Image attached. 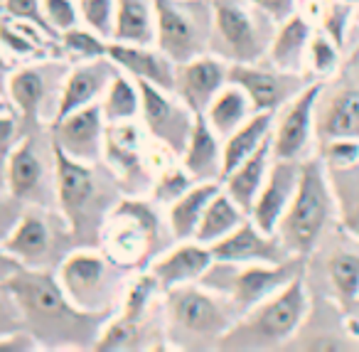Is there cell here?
Listing matches in <instances>:
<instances>
[{
    "instance_id": "6da1fadb",
    "label": "cell",
    "mask_w": 359,
    "mask_h": 352,
    "mask_svg": "<svg viewBox=\"0 0 359 352\" xmlns=\"http://www.w3.org/2000/svg\"><path fill=\"white\" fill-rule=\"evenodd\" d=\"M8 286L20 303L25 330L40 350L84 352L94 350L101 330L114 313H89L72 303L55 271L20 268L8 278Z\"/></svg>"
},
{
    "instance_id": "7a4b0ae2",
    "label": "cell",
    "mask_w": 359,
    "mask_h": 352,
    "mask_svg": "<svg viewBox=\"0 0 359 352\" xmlns=\"http://www.w3.org/2000/svg\"><path fill=\"white\" fill-rule=\"evenodd\" d=\"M123 195L104 160L81 163L57 148V209L69 224L76 249L99 247L106 219Z\"/></svg>"
},
{
    "instance_id": "3957f363",
    "label": "cell",
    "mask_w": 359,
    "mask_h": 352,
    "mask_svg": "<svg viewBox=\"0 0 359 352\" xmlns=\"http://www.w3.org/2000/svg\"><path fill=\"white\" fill-rule=\"evenodd\" d=\"M310 308H313V291L303 271L273 296L241 313L219 342L217 352L285 350L303 327Z\"/></svg>"
},
{
    "instance_id": "277c9868",
    "label": "cell",
    "mask_w": 359,
    "mask_h": 352,
    "mask_svg": "<svg viewBox=\"0 0 359 352\" xmlns=\"http://www.w3.org/2000/svg\"><path fill=\"white\" fill-rule=\"evenodd\" d=\"M163 318L170 350L210 352L219 350L239 313L222 293L205 283H190L163 293Z\"/></svg>"
},
{
    "instance_id": "5b68a950",
    "label": "cell",
    "mask_w": 359,
    "mask_h": 352,
    "mask_svg": "<svg viewBox=\"0 0 359 352\" xmlns=\"http://www.w3.org/2000/svg\"><path fill=\"white\" fill-rule=\"evenodd\" d=\"M172 244L165 209L148 195H123L106 219L99 249L130 271H145Z\"/></svg>"
},
{
    "instance_id": "8992f818",
    "label": "cell",
    "mask_w": 359,
    "mask_h": 352,
    "mask_svg": "<svg viewBox=\"0 0 359 352\" xmlns=\"http://www.w3.org/2000/svg\"><path fill=\"white\" fill-rule=\"evenodd\" d=\"M334 217H337V202L327 168L323 158L313 153L300 163L298 188L276 234L293 256L308 259L320 247Z\"/></svg>"
},
{
    "instance_id": "52a82bcc",
    "label": "cell",
    "mask_w": 359,
    "mask_h": 352,
    "mask_svg": "<svg viewBox=\"0 0 359 352\" xmlns=\"http://www.w3.org/2000/svg\"><path fill=\"white\" fill-rule=\"evenodd\" d=\"M57 281L74 306L89 313H116L133 273L99 247H79L57 266Z\"/></svg>"
},
{
    "instance_id": "ba28073f",
    "label": "cell",
    "mask_w": 359,
    "mask_h": 352,
    "mask_svg": "<svg viewBox=\"0 0 359 352\" xmlns=\"http://www.w3.org/2000/svg\"><path fill=\"white\" fill-rule=\"evenodd\" d=\"M6 188L27 207L57 209V145L52 124L25 129L6 160Z\"/></svg>"
},
{
    "instance_id": "9c48e42d",
    "label": "cell",
    "mask_w": 359,
    "mask_h": 352,
    "mask_svg": "<svg viewBox=\"0 0 359 352\" xmlns=\"http://www.w3.org/2000/svg\"><path fill=\"white\" fill-rule=\"evenodd\" d=\"M210 52L229 65L266 60L278 22L251 0H212Z\"/></svg>"
},
{
    "instance_id": "30bf717a",
    "label": "cell",
    "mask_w": 359,
    "mask_h": 352,
    "mask_svg": "<svg viewBox=\"0 0 359 352\" xmlns=\"http://www.w3.org/2000/svg\"><path fill=\"white\" fill-rule=\"evenodd\" d=\"M172 158L177 155L155 143L140 119L106 126L104 163L118 178L126 195H148L158 168Z\"/></svg>"
},
{
    "instance_id": "8fae6325",
    "label": "cell",
    "mask_w": 359,
    "mask_h": 352,
    "mask_svg": "<svg viewBox=\"0 0 359 352\" xmlns=\"http://www.w3.org/2000/svg\"><path fill=\"white\" fill-rule=\"evenodd\" d=\"M308 259L290 256L280 263H229L217 261L207 268L200 283L234 303L236 313H246L305 271Z\"/></svg>"
},
{
    "instance_id": "7c38bea8",
    "label": "cell",
    "mask_w": 359,
    "mask_h": 352,
    "mask_svg": "<svg viewBox=\"0 0 359 352\" xmlns=\"http://www.w3.org/2000/svg\"><path fill=\"white\" fill-rule=\"evenodd\" d=\"M3 247L20 261L22 268L57 271V266L76 249V242L60 209L25 207Z\"/></svg>"
},
{
    "instance_id": "4fadbf2b",
    "label": "cell",
    "mask_w": 359,
    "mask_h": 352,
    "mask_svg": "<svg viewBox=\"0 0 359 352\" xmlns=\"http://www.w3.org/2000/svg\"><path fill=\"white\" fill-rule=\"evenodd\" d=\"M69 62L65 57L20 62L8 84V99L25 126L55 124Z\"/></svg>"
},
{
    "instance_id": "5bb4252c",
    "label": "cell",
    "mask_w": 359,
    "mask_h": 352,
    "mask_svg": "<svg viewBox=\"0 0 359 352\" xmlns=\"http://www.w3.org/2000/svg\"><path fill=\"white\" fill-rule=\"evenodd\" d=\"M158 37L155 45L175 62L210 52L215 11L212 0H155Z\"/></svg>"
},
{
    "instance_id": "9a60e30c",
    "label": "cell",
    "mask_w": 359,
    "mask_h": 352,
    "mask_svg": "<svg viewBox=\"0 0 359 352\" xmlns=\"http://www.w3.org/2000/svg\"><path fill=\"white\" fill-rule=\"evenodd\" d=\"M138 84L140 96H143L140 124L155 143H160L180 158L190 141L192 129H195L197 114L175 91L160 89L148 82H138Z\"/></svg>"
},
{
    "instance_id": "2e32d148",
    "label": "cell",
    "mask_w": 359,
    "mask_h": 352,
    "mask_svg": "<svg viewBox=\"0 0 359 352\" xmlns=\"http://www.w3.org/2000/svg\"><path fill=\"white\" fill-rule=\"evenodd\" d=\"M325 82L313 79L300 94H295L283 109L276 111L273 121V158L285 160H305L313 155L315 138V109H318L320 91Z\"/></svg>"
},
{
    "instance_id": "e0dca14e",
    "label": "cell",
    "mask_w": 359,
    "mask_h": 352,
    "mask_svg": "<svg viewBox=\"0 0 359 352\" xmlns=\"http://www.w3.org/2000/svg\"><path fill=\"white\" fill-rule=\"evenodd\" d=\"M342 77L334 86L323 84L315 109V138H359V57L339 67Z\"/></svg>"
},
{
    "instance_id": "ac0fdd59",
    "label": "cell",
    "mask_w": 359,
    "mask_h": 352,
    "mask_svg": "<svg viewBox=\"0 0 359 352\" xmlns=\"http://www.w3.org/2000/svg\"><path fill=\"white\" fill-rule=\"evenodd\" d=\"M229 82L246 91V96L254 104V111L276 114L313 79L308 74L278 70L269 60H259L246 62V65H229Z\"/></svg>"
},
{
    "instance_id": "d6986e66",
    "label": "cell",
    "mask_w": 359,
    "mask_h": 352,
    "mask_svg": "<svg viewBox=\"0 0 359 352\" xmlns=\"http://www.w3.org/2000/svg\"><path fill=\"white\" fill-rule=\"evenodd\" d=\"M106 119L101 104H91L76 109L52 124L55 145L65 155L81 163H99L104 160V138H106Z\"/></svg>"
},
{
    "instance_id": "ffe728a7",
    "label": "cell",
    "mask_w": 359,
    "mask_h": 352,
    "mask_svg": "<svg viewBox=\"0 0 359 352\" xmlns=\"http://www.w3.org/2000/svg\"><path fill=\"white\" fill-rule=\"evenodd\" d=\"M229 84V62L222 57L200 55L175 67V86L172 91L185 101L195 114H205L217 94Z\"/></svg>"
},
{
    "instance_id": "44dd1931",
    "label": "cell",
    "mask_w": 359,
    "mask_h": 352,
    "mask_svg": "<svg viewBox=\"0 0 359 352\" xmlns=\"http://www.w3.org/2000/svg\"><path fill=\"white\" fill-rule=\"evenodd\" d=\"M212 254L217 261L229 263H280L293 256L283 247L278 234L264 232L261 227H256L251 217H246L222 242L212 244Z\"/></svg>"
},
{
    "instance_id": "7402d4cb",
    "label": "cell",
    "mask_w": 359,
    "mask_h": 352,
    "mask_svg": "<svg viewBox=\"0 0 359 352\" xmlns=\"http://www.w3.org/2000/svg\"><path fill=\"white\" fill-rule=\"evenodd\" d=\"M300 163L303 160H285V158H273L261 193L256 195V202L251 207L249 217L254 219L256 227H261L264 232L276 234L280 219H283L285 209H288L290 200L295 195L300 180Z\"/></svg>"
},
{
    "instance_id": "603a6c76",
    "label": "cell",
    "mask_w": 359,
    "mask_h": 352,
    "mask_svg": "<svg viewBox=\"0 0 359 352\" xmlns=\"http://www.w3.org/2000/svg\"><path fill=\"white\" fill-rule=\"evenodd\" d=\"M215 263V254L212 247L197 242V239H187V242H175L168 247L153 263L148 271L155 276L160 288L170 291L177 286H190V283H200L207 268Z\"/></svg>"
},
{
    "instance_id": "cb8c5ba5",
    "label": "cell",
    "mask_w": 359,
    "mask_h": 352,
    "mask_svg": "<svg viewBox=\"0 0 359 352\" xmlns=\"http://www.w3.org/2000/svg\"><path fill=\"white\" fill-rule=\"evenodd\" d=\"M116 74H118V67L114 65L111 57H99V60H86V62L69 65L57 119L72 114L76 109H84V106L101 104V99H104L106 89H109L111 79Z\"/></svg>"
},
{
    "instance_id": "d4e9b609",
    "label": "cell",
    "mask_w": 359,
    "mask_h": 352,
    "mask_svg": "<svg viewBox=\"0 0 359 352\" xmlns=\"http://www.w3.org/2000/svg\"><path fill=\"white\" fill-rule=\"evenodd\" d=\"M109 57L121 72L133 77L135 82H148L160 89L172 91L175 86V62L158 45H126L111 42Z\"/></svg>"
},
{
    "instance_id": "484cf974",
    "label": "cell",
    "mask_w": 359,
    "mask_h": 352,
    "mask_svg": "<svg viewBox=\"0 0 359 352\" xmlns=\"http://www.w3.org/2000/svg\"><path fill=\"white\" fill-rule=\"evenodd\" d=\"M327 301L347 313L359 298V242L347 234V244L332 247L323 259Z\"/></svg>"
},
{
    "instance_id": "4316f807",
    "label": "cell",
    "mask_w": 359,
    "mask_h": 352,
    "mask_svg": "<svg viewBox=\"0 0 359 352\" xmlns=\"http://www.w3.org/2000/svg\"><path fill=\"white\" fill-rule=\"evenodd\" d=\"M180 163L195 183H222L224 175V141L210 129L205 116L197 114L195 129L190 133L185 150L180 155Z\"/></svg>"
},
{
    "instance_id": "83f0119b",
    "label": "cell",
    "mask_w": 359,
    "mask_h": 352,
    "mask_svg": "<svg viewBox=\"0 0 359 352\" xmlns=\"http://www.w3.org/2000/svg\"><path fill=\"white\" fill-rule=\"evenodd\" d=\"M0 47L15 62L62 57L60 37L50 35L47 30L32 25V22L15 20L11 15L0 22Z\"/></svg>"
},
{
    "instance_id": "f1b7e54d",
    "label": "cell",
    "mask_w": 359,
    "mask_h": 352,
    "mask_svg": "<svg viewBox=\"0 0 359 352\" xmlns=\"http://www.w3.org/2000/svg\"><path fill=\"white\" fill-rule=\"evenodd\" d=\"M313 32L315 30L308 18L300 15V13H293L283 22H278L266 60L278 67V70L305 74V60H308V47Z\"/></svg>"
},
{
    "instance_id": "f546056e",
    "label": "cell",
    "mask_w": 359,
    "mask_h": 352,
    "mask_svg": "<svg viewBox=\"0 0 359 352\" xmlns=\"http://www.w3.org/2000/svg\"><path fill=\"white\" fill-rule=\"evenodd\" d=\"M271 163H273V145H271V138H269L256 153H251L249 158L241 160L234 170H229V173L222 178L224 193L229 195L246 214L251 212V207H254V202H256V195L261 193L266 178H269Z\"/></svg>"
},
{
    "instance_id": "4dcf8cb0",
    "label": "cell",
    "mask_w": 359,
    "mask_h": 352,
    "mask_svg": "<svg viewBox=\"0 0 359 352\" xmlns=\"http://www.w3.org/2000/svg\"><path fill=\"white\" fill-rule=\"evenodd\" d=\"M155 37H158L155 0H118L111 42L155 45Z\"/></svg>"
},
{
    "instance_id": "1f68e13d",
    "label": "cell",
    "mask_w": 359,
    "mask_h": 352,
    "mask_svg": "<svg viewBox=\"0 0 359 352\" xmlns=\"http://www.w3.org/2000/svg\"><path fill=\"white\" fill-rule=\"evenodd\" d=\"M219 188L222 183H195L182 197H177L165 209V217H168L170 232H172L175 242L195 239L202 214H205L210 200L219 193Z\"/></svg>"
},
{
    "instance_id": "d6a6232c",
    "label": "cell",
    "mask_w": 359,
    "mask_h": 352,
    "mask_svg": "<svg viewBox=\"0 0 359 352\" xmlns=\"http://www.w3.org/2000/svg\"><path fill=\"white\" fill-rule=\"evenodd\" d=\"M254 114H256L254 104H251V99L246 96V91L229 82V84L212 99V104L207 106L202 116H205V121L210 124V129L224 141L226 136L234 133V131L239 129L241 124H246Z\"/></svg>"
},
{
    "instance_id": "836d02e7",
    "label": "cell",
    "mask_w": 359,
    "mask_h": 352,
    "mask_svg": "<svg viewBox=\"0 0 359 352\" xmlns=\"http://www.w3.org/2000/svg\"><path fill=\"white\" fill-rule=\"evenodd\" d=\"M273 111H256L246 124H241L231 136L224 138V175L234 170L241 160H246L251 153L261 148L266 141L273 136ZM222 175V178H224Z\"/></svg>"
},
{
    "instance_id": "e575fe53",
    "label": "cell",
    "mask_w": 359,
    "mask_h": 352,
    "mask_svg": "<svg viewBox=\"0 0 359 352\" xmlns=\"http://www.w3.org/2000/svg\"><path fill=\"white\" fill-rule=\"evenodd\" d=\"M246 217H249V214H246L244 209L224 193V188H219V193L210 200L205 214H202L200 227H197V232H195V239L202 244H207V247H212V244L222 242L226 234L234 232Z\"/></svg>"
},
{
    "instance_id": "d590c367",
    "label": "cell",
    "mask_w": 359,
    "mask_h": 352,
    "mask_svg": "<svg viewBox=\"0 0 359 352\" xmlns=\"http://www.w3.org/2000/svg\"><path fill=\"white\" fill-rule=\"evenodd\" d=\"M337 202V222L349 237L359 242V163L352 168L327 170Z\"/></svg>"
},
{
    "instance_id": "8d00e7d4",
    "label": "cell",
    "mask_w": 359,
    "mask_h": 352,
    "mask_svg": "<svg viewBox=\"0 0 359 352\" xmlns=\"http://www.w3.org/2000/svg\"><path fill=\"white\" fill-rule=\"evenodd\" d=\"M140 84L118 70V74L111 79L104 99H101V111H104L106 124H123V121L140 119Z\"/></svg>"
},
{
    "instance_id": "74e56055",
    "label": "cell",
    "mask_w": 359,
    "mask_h": 352,
    "mask_svg": "<svg viewBox=\"0 0 359 352\" xmlns=\"http://www.w3.org/2000/svg\"><path fill=\"white\" fill-rule=\"evenodd\" d=\"M109 45H111V40L101 37L99 32L86 27L84 22L60 35L62 57H65L69 65H74V62H86V60H99V57H109Z\"/></svg>"
},
{
    "instance_id": "f35d334b",
    "label": "cell",
    "mask_w": 359,
    "mask_h": 352,
    "mask_svg": "<svg viewBox=\"0 0 359 352\" xmlns=\"http://www.w3.org/2000/svg\"><path fill=\"white\" fill-rule=\"evenodd\" d=\"M192 185H195V178L187 173L185 165L180 163V158H172L158 168L148 197L153 200L155 204H160L163 209H168L170 204L177 197H182Z\"/></svg>"
},
{
    "instance_id": "ab89813d",
    "label": "cell",
    "mask_w": 359,
    "mask_h": 352,
    "mask_svg": "<svg viewBox=\"0 0 359 352\" xmlns=\"http://www.w3.org/2000/svg\"><path fill=\"white\" fill-rule=\"evenodd\" d=\"M339 60H342V50L323 30L313 32L308 47V60H305V74L310 79L325 82L339 72Z\"/></svg>"
},
{
    "instance_id": "60d3db41",
    "label": "cell",
    "mask_w": 359,
    "mask_h": 352,
    "mask_svg": "<svg viewBox=\"0 0 359 352\" xmlns=\"http://www.w3.org/2000/svg\"><path fill=\"white\" fill-rule=\"evenodd\" d=\"M352 8L344 0H330L325 6L323 15H320V30L342 50L347 45V30L352 22Z\"/></svg>"
},
{
    "instance_id": "b9f144b4",
    "label": "cell",
    "mask_w": 359,
    "mask_h": 352,
    "mask_svg": "<svg viewBox=\"0 0 359 352\" xmlns=\"http://www.w3.org/2000/svg\"><path fill=\"white\" fill-rule=\"evenodd\" d=\"M118 0H79L81 22L91 30H96L101 37L111 40L114 35V18Z\"/></svg>"
},
{
    "instance_id": "7bdbcfd3",
    "label": "cell",
    "mask_w": 359,
    "mask_h": 352,
    "mask_svg": "<svg viewBox=\"0 0 359 352\" xmlns=\"http://www.w3.org/2000/svg\"><path fill=\"white\" fill-rule=\"evenodd\" d=\"M318 145V155L323 158L327 170L352 168L359 163V138H330Z\"/></svg>"
},
{
    "instance_id": "ee69618b",
    "label": "cell",
    "mask_w": 359,
    "mask_h": 352,
    "mask_svg": "<svg viewBox=\"0 0 359 352\" xmlns=\"http://www.w3.org/2000/svg\"><path fill=\"white\" fill-rule=\"evenodd\" d=\"M42 13H45L47 25L57 35L81 25L79 0H42Z\"/></svg>"
},
{
    "instance_id": "f6af8a7d",
    "label": "cell",
    "mask_w": 359,
    "mask_h": 352,
    "mask_svg": "<svg viewBox=\"0 0 359 352\" xmlns=\"http://www.w3.org/2000/svg\"><path fill=\"white\" fill-rule=\"evenodd\" d=\"M18 330H25V318H22L15 293L11 291V286L6 281L0 283V337Z\"/></svg>"
},
{
    "instance_id": "bcb514c9",
    "label": "cell",
    "mask_w": 359,
    "mask_h": 352,
    "mask_svg": "<svg viewBox=\"0 0 359 352\" xmlns=\"http://www.w3.org/2000/svg\"><path fill=\"white\" fill-rule=\"evenodd\" d=\"M25 207L27 204L20 202L11 190L0 188V244L11 237V232L15 229V224L20 222Z\"/></svg>"
},
{
    "instance_id": "7dc6e473",
    "label": "cell",
    "mask_w": 359,
    "mask_h": 352,
    "mask_svg": "<svg viewBox=\"0 0 359 352\" xmlns=\"http://www.w3.org/2000/svg\"><path fill=\"white\" fill-rule=\"evenodd\" d=\"M25 121L20 119L15 109L13 111H0V155L8 158L11 150L18 145V141L25 133Z\"/></svg>"
},
{
    "instance_id": "c3c4849f",
    "label": "cell",
    "mask_w": 359,
    "mask_h": 352,
    "mask_svg": "<svg viewBox=\"0 0 359 352\" xmlns=\"http://www.w3.org/2000/svg\"><path fill=\"white\" fill-rule=\"evenodd\" d=\"M6 8H8V15L15 18V20L32 22V25L47 30L50 35L60 37L57 32H52L50 25H47L45 13H42V0H6Z\"/></svg>"
},
{
    "instance_id": "681fc988",
    "label": "cell",
    "mask_w": 359,
    "mask_h": 352,
    "mask_svg": "<svg viewBox=\"0 0 359 352\" xmlns=\"http://www.w3.org/2000/svg\"><path fill=\"white\" fill-rule=\"evenodd\" d=\"M0 352H40V345L27 330H18L0 337Z\"/></svg>"
},
{
    "instance_id": "f907efd6",
    "label": "cell",
    "mask_w": 359,
    "mask_h": 352,
    "mask_svg": "<svg viewBox=\"0 0 359 352\" xmlns=\"http://www.w3.org/2000/svg\"><path fill=\"white\" fill-rule=\"evenodd\" d=\"M251 3L264 13H269L276 22H283L285 18L298 13V0H251Z\"/></svg>"
},
{
    "instance_id": "816d5d0a",
    "label": "cell",
    "mask_w": 359,
    "mask_h": 352,
    "mask_svg": "<svg viewBox=\"0 0 359 352\" xmlns=\"http://www.w3.org/2000/svg\"><path fill=\"white\" fill-rule=\"evenodd\" d=\"M18 65H20V62H15L3 47H0V94L3 96H8V84H11V77Z\"/></svg>"
},
{
    "instance_id": "f5cc1de1",
    "label": "cell",
    "mask_w": 359,
    "mask_h": 352,
    "mask_svg": "<svg viewBox=\"0 0 359 352\" xmlns=\"http://www.w3.org/2000/svg\"><path fill=\"white\" fill-rule=\"evenodd\" d=\"M20 261H18L15 256H13L11 252H8L3 244H0V283H6L8 278L13 276V273H18L20 271Z\"/></svg>"
},
{
    "instance_id": "db71d44e",
    "label": "cell",
    "mask_w": 359,
    "mask_h": 352,
    "mask_svg": "<svg viewBox=\"0 0 359 352\" xmlns=\"http://www.w3.org/2000/svg\"><path fill=\"white\" fill-rule=\"evenodd\" d=\"M6 160L8 158L0 155V188H6Z\"/></svg>"
},
{
    "instance_id": "11a10c76",
    "label": "cell",
    "mask_w": 359,
    "mask_h": 352,
    "mask_svg": "<svg viewBox=\"0 0 359 352\" xmlns=\"http://www.w3.org/2000/svg\"><path fill=\"white\" fill-rule=\"evenodd\" d=\"M0 111H13L11 99H8V96H3V94H0Z\"/></svg>"
},
{
    "instance_id": "9f6ffc18",
    "label": "cell",
    "mask_w": 359,
    "mask_h": 352,
    "mask_svg": "<svg viewBox=\"0 0 359 352\" xmlns=\"http://www.w3.org/2000/svg\"><path fill=\"white\" fill-rule=\"evenodd\" d=\"M8 18V8H6V0H0V22Z\"/></svg>"
},
{
    "instance_id": "6f0895ef",
    "label": "cell",
    "mask_w": 359,
    "mask_h": 352,
    "mask_svg": "<svg viewBox=\"0 0 359 352\" xmlns=\"http://www.w3.org/2000/svg\"><path fill=\"white\" fill-rule=\"evenodd\" d=\"M344 3H349V6H359V0H344Z\"/></svg>"
}]
</instances>
